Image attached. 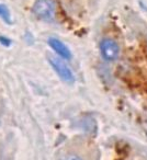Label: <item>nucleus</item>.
<instances>
[{
  "label": "nucleus",
  "instance_id": "7ed1b4c3",
  "mask_svg": "<svg viewBox=\"0 0 147 160\" xmlns=\"http://www.w3.org/2000/svg\"><path fill=\"white\" fill-rule=\"evenodd\" d=\"M100 52L102 57L108 62L115 60L120 54V47L115 41L111 38H104L100 43Z\"/></svg>",
  "mask_w": 147,
  "mask_h": 160
},
{
  "label": "nucleus",
  "instance_id": "f03ea898",
  "mask_svg": "<svg viewBox=\"0 0 147 160\" xmlns=\"http://www.w3.org/2000/svg\"><path fill=\"white\" fill-rule=\"evenodd\" d=\"M48 62H49V64H51V66L53 67L54 70L56 71V73L60 77V79L64 80L65 82H68V83L74 82V80H75L74 73L66 62H63V60L58 57H49Z\"/></svg>",
  "mask_w": 147,
  "mask_h": 160
},
{
  "label": "nucleus",
  "instance_id": "39448f33",
  "mask_svg": "<svg viewBox=\"0 0 147 160\" xmlns=\"http://www.w3.org/2000/svg\"><path fill=\"white\" fill-rule=\"evenodd\" d=\"M0 18L5 20L6 22H10V13L6 6L0 5Z\"/></svg>",
  "mask_w": 147,
  "mask_h": 160
},
{
  "label": "nucleus",
  "instance_id": "f257e3e1",
  "mask_svg": "<svg viewBox=\"0 0 147 160\" xmlns=\"http://www.w3.org/2000/svg\"><path fill=\"white\" fill-rule=\"evenodd\" d=\"M56 6L54 0H36L33 6V13L38 19L43 21H53L55 18Z\"/></svg>",
  "mask_w": 147,
  "mask_h": 160
},
{
  "label": "nucleus",
  "instance_id": "20e7f679",
  "mask_svg": "<svg viewBox=\"0 0 147 160\" xmlns=\"http://www.w3.org/2000/svg\"><path fill=\"white\" fill-rule=\"evenodd\" d=\"M48 44H49V46L54 49V52H55L56 54H58L62 58L69 59V58L71 57V53H70V51H69V48L62 42V41L52 38L48 40Z\"/></svg>",
  "mask_w": 147,
  "mask_h": 160
},
{
  "label": "nucleus",
  "instance_id": "423d86ee",
  "mask_svg": "<svg viewBox=\"0 0 147 160\" xmlns=\"http://www.w3.org/2000/svg\"><path fill=\"white\" fill-rule=\"evenodd\" d=\"M60 160H83L79 156L77 155H73V153H70V155H66L65 157H63Z\"/></svg>",
  "mask_w": 147,
  "mask_h": 160
},
{
  "label": "nucleus",
  "instance_id": "0eeeda50",
  "mask_svg": "<svg viewBox=\"0 0 147 160\" xmlns=\"http://www.w3.org/2000/svg\"><path fill=\"white\" fill-rule=\"evenodd\" d=\"M0 43H1L3 45H5V46H9L11 41H10L9 38H5V36H0Z\"/></svg>",
  "mask_w": 147,
  "mask_h": 160
}]
</instances>
